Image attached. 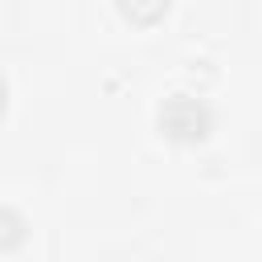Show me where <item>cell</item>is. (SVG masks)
Segmentation results:
<instances>
[{
	"label": "cell",
	"mask_w": 262,
	"mask_h": 262,
	"mask_svg": "<svg viewBox=\"0 0 262 262\" xmlns=\"http://www.w3.org/2000/svg\"><path fill=\"white\" fill-rule=\"evenodd\" d=\"M213 127V115L201 98H188V94H172L164 106H160V131L176 143H196L205 139Z\"/></svg>",
	"instance_id": "obj_1"
},
{
	"label": "cell",
	"mask_w": 262,
	"mask_h": 262,
	"mask_svg": "<svg viewBox=\"0 0 262 262\" xmlns=\"http://www.w3.org/2000/svg\"><path fill=\"white\" fill-rule=\"evenodd\" d=\"M25 237H29V221H25L16 209L0 205V254H12Z\"/></svg>",
	"instance_id": "obj_2"
},
{
	"label": "cell",
	"mask_w": 262,
	"mask_h": 262,
	"mask_svg": "<svg viewBox=\"0 0 262 262\" xmlns=\"http://www.w3.org/2000/svg\"><path fill=\"white\" fill-rule=\"evenodd\" d=\"M119 12L131 25H156L168 12V0H119Z\"/></svg>",
	"instance_id": "obj_3"
},
{
	"label": "cell",
	"mask_w": 262,
	"mask_h": 262,
	"mask_svg": "<svg viewBox=\"0 0 262 262\" xmlns=\"http://www.w3.org/2000/svg\"><path fill=\"white\" fill-rule=\"evenodd\" d=\"M4 106H8V86H4V78H0V115H4Z\"/></svg>",
	"instance_id": "obj_4"
}]
</instances>
